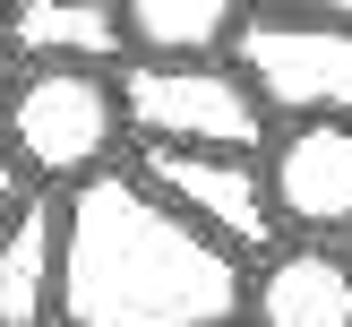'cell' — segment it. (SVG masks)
<instances>
[{"instance_id": "cell-3", "label": "cell", "mask_w": 352, "mask_h": 327, "mask_svg": "<svg viewBox=\"0 0 352 327\" xmlns=\"http://www.w3.org/2000/svg\"><path fill=\"white\" fill-rule=\"evenodd\" d=\"M120 103L129 129L146 147H223V155H267L275 103L258 95V78L215 52V61H138L120 69Z\"/></svg>"}, {"instance_id": "cell-13", "label": "cell", "mask_w": 352, "mask_h": 327, "mask_svg": "<svg viewBox=\"0 0 352 327\" xmlns=\"http://www.w3.org/2000/svg\"><path fill=\"white\" fill-rule=\"evenodd\" d=\"M9 86H17V69H9V52H0V112H9Z\"/></svg>"}, {"instance_id": "cell-8", "label": "cell", "mask_w": 352, "mask_h": 327, "mask_svg": "<svg viewBox=\"0 0 352 327\" xmlns=\"http://www.w3.org/2000/svg\"><path fill=\"white\" fill-rule=\"evenodd\" d=\"M258 327H352V258L327 241H292L250 275Z\"/></svg>"}, {"instance_id": "cell-7", "label": "cell", "mask_w": 352, "mask_h": 327, "mask_svg": "<svg viewBox=\"0 0 352 327\" xmlns=\"http://www.w3.org/2000/svg\"><path fill=\"white\" fill-rule=\"evenodd\" d=\"M60 250L69 189H26L0 224V327H60Z\"/></svg>"}, {"instance_id": "cell-4", "label": "cell", "mask_w": 352, "mask_h": 327, "mask_svg": "<svg viewBox=\"0 0 352 327\" xmlns=\"http://www.w3.org/2000/svg\"><path fill=\"white\" fill-rule=\"evenodd\" d=\"M232 61L284 120H352V17H309V9L250 17Z\"/></svg>"}, {"instance_id": "cell-14", "label": "cell", "mask_w": 352, "mask_h": 327, "mask_svg": "<svg viewBox=\"0 0 352 327\" xmlns=\"http://www.w3.org/2000/svg\"><path fill=\"white\" fill-rule=\"evenodd\" d=\"M9 9H17V0H0V26H9Z\"/></svg>"}, {"instance_id": "cell-2", "label": "cell", "mask_w": 352, "mask_h": 327, "mask_svg": "<svg viewBox=\"0 0 352 327\" xmlns=\"http://www.w3.org/2000/svg\"><path fill=\"white\" fill-rule=\"evenodd\" d=\"M120 129H129L120 78L112 69H78V61H34L9 86V112H0V147L43 189H78L86 172H103Z\"/></svg>"}, {"instance_id": "cell-12", "label": "cell", "mask_w": 352, "mask_h": 327, "mask_svg": "<svg viewBox=\"0 0 352 327\" xmlns=\"http://www.w3.org/2000/svg\"><path fill=\"white\" fill-rule=\"evenodd\" d=\"M267 9H309V17H352V0H267Z\"/></svg>"}, {"instance_id": "cell-9", "label": "cell", "mask_w": 352, "mask_h": 327, "mask_svg": "<svg viewBox=\"0 0 352 327\" xmlns=\"http://www.w3.org/2000/svg\"><path fill=\"white\" fill-rule=\"evenodd\" d=\"M9 43L26 52V61H78V69L138 61L120 0H17L9 9Z\"/></svg>"}, {"instance_id": "cell-1", "label": "cell", "mask_w": 352, "mask_h": 327, "mask_svg": "<svg viewBox=\"0 0 352 327\" xmlns=\"http://www.w3.org/2000/svg\"><path fill=\"white\" fill-rule=\"evenodd\" d=\"M241 250L189 224L146 172H86L69 189L60 327H241Z\"/></svg>"}, {"instance_id": "cell-10", "label": "cell", "mask_w": 352, "mask_h": 327, "mask_svg": "<svg viewBox=\"0 0 352 327\" xmlns=\"http://www.w3.org/2000/svg\"><path fill=\"white\" fill-rule=\"evenodd\" d=\"M138 61H215L241 43V0H120Z\"/></svg>"}, {"instance_id": "cell-5", "label": "cell", "mask_w": 352, "mask_h": 327, "mask_svg": "<svg viewBox=\"0 0 352 327\" xmlns=\"http://www.w3.org/2000/svg\"><path fill=\"white\" fill-rule=\"evenodd\" d=\"M155 189L181 207L189 224H206L215 241L232 250H275L284 215H275V189H267V155H223V147H146L138 155Z\"/></svg>"}, {"instance_id": "cell-11", "label": "cell", "mask_w": 352, "mask_h": 327, "mask_svg": "<svg viewBox=\"0 0 352 327\" xmlns=\"http://www.w3.org/2000/svg\"><path fill=\"white\" fill-rule=\"evenodd\" d=\"M17 172H26V164L0 147V224H9V215H17V198H26V181H17Z\"/></svg>"}, {"instance_id": "cell-6", "label": "cell", "mask_w": 352, "mask_h": 327, "mask_svg": "<svg viewBox=\"0 0 352 327\" xmlns=\"http://www.w3.org/2000/svg\"><path fill=\"white\" fill-rule=\"evenodd\" d=\"M267 189L292 233H352V120H284L267 138Z\"/></svg>"}]
</instances>
